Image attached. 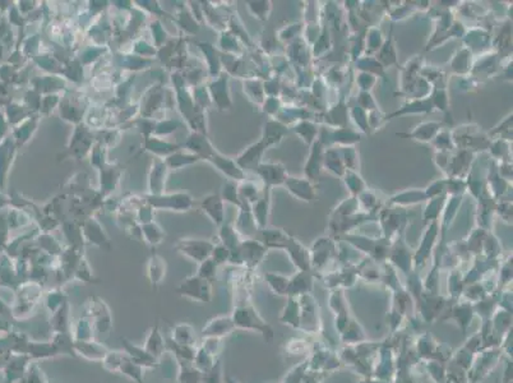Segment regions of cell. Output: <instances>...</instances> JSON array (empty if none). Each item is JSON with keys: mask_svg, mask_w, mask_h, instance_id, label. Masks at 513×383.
<instances>
[{"mask_svg": "<svg viewBox=\"0 0 513 383\" xmlns=\"http://www.w3.org/2000/svg\"><path fill=\"white\" fill-rule=\"evenodd\" d=\"M178 291L184 294L185 296H189L194 300L199 302H208L209 300V285L206 279L202 277H192L188 279L187 281L183 282L182 286L178 289Z\"/></svg>", "mask_w": 513, "mask_h": 383, "instance_id": "6da1fadb", "label": "cell"}, {"mask_svg": "<svg viewBox=\"0 0 513 383\" xmlns=\"http://www.w3.org/2000/svg\"><path fill=\"white\" fill-rule=\"evenodd\" d=\"M178 248L180 249V252L185 253L193 260L202 262L207 257V254L211 252L212 245L209 243H204V241H180Z\"/></svg>", "mask_w": 513, "mask_h": 383, "instance_id": "7a4b0ae2", "label": "cell"}, {"mask_svg": "<svg viewBox=\"0 0 513 383\" xmlns=\"http://www.w3.org/2000/svg\"><path fill=\"white\" fill-rule=\"evenodd\" d=\"M258 173L262 175L265 182L270 183V184H280V183L286 180L285 170L281 165H275V163L273 165H261V166H258Z\"/></svg>", "mask_w": 513, "mask_h": 383, "instance_id": "3957f363", "label": "cell"}, {"mask_svg": "<svg viewBox=\"0 0 513 383\" xmlns=\"http://www.w3.org/2000/svg\"><path fill=\"white\" fill-rule=\"evenodd\" d=\"M263 147H265V143L263 142L256 143V145L249 147L248 150L243 153V156H240V157H239V160H238L239 165H240L241 167H245V166H249V165H251L254 161L258 160V157H260L261 153H262Z\"/></svg>", "mask_w": 513, "mask_h": 383, "instance_id": "277c9868", "label": "cell"}, {"mask_svg": "<svg viewBox=\"0 0 513 383\" xmlns=\"http://www.w3.org/2000/svg\"><path fill=\"white\" fill-rule=\"evenodd\" d=\"M266 208H267L266 201L260 202V203L256 204V207L254 206V214H255L256 219H258L261 223H263V221L266 220Z\"/></svg>", "mask_w": 513, "mask_h": 383, "instance_id": "5b68a950", "label": "cell"}]
</instances>
